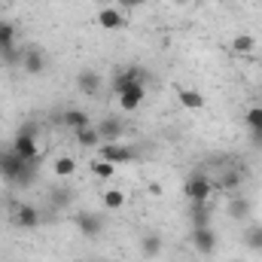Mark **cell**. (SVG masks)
<instances>
[{"label":"cell","instance_id":"1","mask_svg":"<svg viewBox=\"0 0 262 262\" xmlns=\"http://www.w3.org/2000/svg\"><path fill=\"white\" fill-rule=\"evenodd\" d=\"M34 171H37V162H25V159H18L12 149H9V152H0V174H3L9 183L28 186L31 177H34Z\"/></svg>","mask_w":262,"mask_h":262},{"label":"cell","instance_id":"2","mask_svg":"<svg viewBox=\"0 0 262 262\" xmlns=\"http://www.w3.org/2000/svg\"><path fill=\"white\" fill-rule=\"evenodd\" d=\"M73 226L79 229L82 238H98V235H104V229H107L104 213H95V210H79V213L73 216Z\"/></svg>","mask_w":262,"mask_h":262},{"label":"cell","instance_id":"3","mask_svg":"<svg viewBox=\"0 0 262 262\" xmlns=\"http://www.w3.org/2000/svg\"><path fill=\"white\" fill-rule=\"evenodd\" d=\"M146 79H149V73H146L143 67H137V64L122 67V70H116V76H113V92L122 95L131 85H146Z\"/></svg>","mask_w":262,"mask_h":262},{"label":"cell","instance_id":"4","mask_svg":"<svg viewBox=\"0 0 262 262\" xmlns=\"http://www.w3.org/2000/svg\"><path fill=\"white\" fill-rule=\"evenodd\" d=\"M12 152L25 162H40V146H37V134H28L25 128H18V134L12 137Z\"/></svg>","mask_w":262,"mask_h":262},{"label":"cell","instance_id":"5","mask_svg":"<svg viewBox=\"0 0 262 262\" xmlns=\"http://www.w3.org/2000/svg\"><path fill=\"white\" fill-rule=\"evenodd\" d=\"M98 149H101L98 159H104V162H110V165H125V162H134V159H137V149L119 143V140H116V143H101Z\"/></svg>","mask_w":262,"mask_h":262},{"label":"cell","instance_id":"6","mask_svg":"<svg viewBox=\"0 0 262 262\" xmlns=\"http://www.w3.org/2000/svg\"><path fill=\"white\" fill-rule=\"evenodd\" d=\"M183 192L189 201H207L210 192H213V180L207 177V174H192L189 180H186V186H183Z\"/></svg>","mask_w":262,"mask_h":262},{"label":"cell","instance_id":"7","mask_svg":"<svg viewBox=\"0 0 262 262\" xmlns=\"http://www.w3.org/2000/svg\"><path fill=\"white\" fill-rule=\"evenodd\" d=\"M192 247H195L198 253H204V256H213V250H216V235H213L210 226H192Z\"/></svg>","mask_w":262,"mask_h":262},{"label":"cell","instance_id":"8","mask_svg":"<svg viewBox=\"0 0 262 262\" xmlns=\"http://www.w3.org/2000/svg\"><path fill=\"white\" fill-rule=\"evenodd\" d=\"M12 223L18 229H37L40 226V210L34 204H15L12 207Z\"/></svg>","mask_w":262,"mask_h":262},{"label":"cell","instance_id":"9","mask_svg":"<svg viewBox=\"0 0 262 262\" xmlns=\"http://www.w3.org/2000/svg\"><path fill=\"white\" fill-rule=\"evenodd\" d=\"M101 85H104V76H101L98 70H79V73H76V89H79L82 95L95 98V95L101 92Z\"/></svg>","mask_w":262,"mask_h":262},{"label":"cell","instance_id":"10","mask_svg":"<svg viewBox=\"0 0 262 262\" xmlns=\"http://www.w3.org/2000/svg\"><path fill=\"white\" fill-rule=\"evenodd\" d=\"M95 128H98V134L104 137V143H116V140L125 134V122L116 119V116H107V119H101Z\"/></svg>","mask_w":262,"mask_h":262},{"label":"cell","instance_id":"11","mask_svg":"<svg viewBox=\"0 0 262 262\" xmlns=\"http://www.w3.org/2000/svg\"><path fill=\"white\" fill-rule=\"evenodd\" d=\"M177 101H180V107H186L189 113H201V110H204V95L195 92V89H189V85H177Z\"/></svg>","mask_w":262,"mask_h":262},{"label":"cell","instance_id":"12","mask_svg":"<svg viewBox=\"0 0 262 262\" xmlns=\"http://www.w3.org/2000/svg\"><path fill=\"white\" fill-rule=\"evenodd\" d=\"M244 122H247V131H250V143L256 149H262V107H250Z\"/></svg>","mask_w":262,"mask_h":262},{"label":"cell","instance_id":"13","mask_svg":"<svg viewBox=\"0 0 262 262\" xmlns=\"http://www.w3.org/2000/svg\"><path fill=\"white\" fill-rule=\"evenodd\" d=\"M162 250H165V241H162L159 232H146V235L140 238V253H143V259H156V256H162Z\"/></svg>","mask_w":262,"mask_h":262},{"label":"cell","instance_id":"14","mask_svg":"<svg viewBox=\"0 0 262 262\" xmlns=\"http://www.w3.org/2000/svg\"><path fill=\"white\" fill-rule=\"evenodd\" d=\"M119 98V107L122 110H137L140 104H143V98H146V85H131V89H125L122 95H116Z\"/></svg>","mask_w":262,"mask_h":262},{"label":"cell","instance_id":"15","mask_svg":"<svg viewBox=\"0 0 262 262\" xmlns=\"http://www.w3.org/2000/svg\"><path fill=\"white\" fill-rule=\"evenodd\" d=\"M21 67H25V73L40 76V73L46 70V55H43L40 49H28V52L21 55Z\"/></svg>","mask_w":262,"mask_h":262},{"label":"cell","instance_id":"16","mask_svg":"<svg viewBox=\"0 0 262 262\" xmlns=\"http://www.w3.org/2000/svg\"><path fill=\"white\" fill-rule=\"evenodd\" d=\"M98 25L104 28V31H119V28H125V15L119 12V9H98Z\"/></svg>","mask_w":262,"mask_h":262},{"label":"cell","instance_id":"17","mask_svg":"<svg viewBox=\"0 0 262 262\" xmlns=\"http://www.w3.org/2000/svg\"><path fill=\"white\" fill-rule=\"evenodd\" d=\"M235 55H241V58H247V55H253V49H256V37L253 34H247V31H241V34H235L232 37V46H229Z\"/></svg>","mask_w":262,"mask_h":262},{"label":"cell","instance_id":"18","mask_svg":"<svg viewBox=\"0 0 262 262\" xmlns=\"http://www.w3.org/2000/svg\"><path fill=\"white\" fill-rule=\"evenodd\" d=\"M61 125L70 131H79V128H89V116H85V110H76V107H67L64 113H61Z\"/></svg>","mask_w":262,"mask_h":262},{"label":"cell","instance_id":"19","mask_svg":"<svg viewBox=\"0 0 262 262\" xmlns=\"http://www.w3.org/2000/svg\"><path fill=\"white\" fill-rule=\"evenodd\" d=\"M73 137H76V143H79L82 149H98V146L104 143V137L98 134V128H95V125H89V128L73 131Z\"/></svg>","mask_w":262,"mask_h":262},{"label":"cell","instance_id":"20","mask_svg":"<svg viewBox=\"0 0 262 262\" xmlns=\"http://www.w3.org/2000/svg\"><path fill=\"white\" fill-rule=\"evenodd\" d=\"M52 171H55V177H58V180L73 177V174H76V159H73V156H58V159H55V165H52Z\"/></svg>","mask_w":262,"mask_h":262},{"label":"cell","instance_id":"21","mask_svg":"<svg viewBox=\"0 0 262 262\" xmlns=\"http://www.w3.org/2000/svg\"><path fill=\"white\" fill-rule=\"evenodd\" d=\"M189 220H192V226H210V207H207V201H192Z\"/></svg>","mask_w":262,"mask_h":262},{"label":"cell","instance_id":"22","mask_svg":"<svg viewBox=\"0 0 262 262\" xmlns=\"http://www.w3.org/2000/svg\"><path fill=\"white\" fill-rule=\"evenodd\" d=\"M101 201H104L107 210H122L125 207V192L122 189H104L101 192Z\"/></svg>","mask_w":262,"mask_h":262},{"label":"cell","instance_id":"23","mask_svg":"<svg viewBox=\"0 0 262 262\" xmlns=\"http://www.w3.org/2000/svg\"><path fill=\"white\" fill-rule=\"evenodd\" d=\"M241 177H244L241 171H226L213 186H216V189H223V192H232V189H238V186H241Z\"/></svg>","mask_w":262,"mask_h":262},{"label":"cell","instance_id":"24","mask_svg":"<svg viewBox=\"0 0 262 262\" xmlns=\"http://www.w3.org/2000/svg\"><path fill=\"white\" fill-rule=\"evenodd\" d=\"M250 210H253V207H250L247 198H232V201H229V216H232V220H247Z\"/></svg>","mask_w":262,"mask_h":262},{"label":"cell","instance_id":"25","mask_svg":"<svg viewBox=\"0 0 262 262\" xmlns=\"http://www.w3.org/2000/svg\"><path fill=\"white\" fill-rule=\"evenodd\" d=\"M244 244H247V247H253L256 253H262V226H259V223H253V226L244 232Z\"/></svg>","mask_w":262,"mask_h":262},{"label":"cell","instance_id":"26","mask_svg":"<svg viewBox=\"0 0 262 262\" xmlns=\"http://www.w3.org/2000/svg\"><path fill=\"white\" fill-rule=\"evenodd\" d=\"M49 201H52V207H67V204L73 201V192H70L67 186H55V189L49 192Z\"/></svg>","mask_w":262,"mask_h":262},{"label":"cell","instance_id":"27","mask_svg":"<svg viewBox=\"0 0 262 262\" xmlns=\"http://www.w3.org/2000/svg\"><path fill=\"white\" fill-rule=\"evenodd\" d=\"M92 174L101 177V180H110V177L116 174V165H110V162H104V159H95V162H92Z\"/></svg>","mask_w":262,"mask_h":262},{"label":"cell","instance_id":"28","mask_svg":"<svg viewBox=\"0 0 262 262\" xmlns=\"http://www.w3.org/2000/svg\"><path fill=\"white\" fill-rule=\"evenodd\" d=\"M15 46V25L12 21H0V49Z\"/></svg>","mask_w":262,"mask_h":262},{"label":"cell","instance_id":"29","mask_svg":"<svg viewBox=\"0 0 262 262\" xmlns=\"http://www.w3.org/2000/svg\"><path fill=\"white\" fill-rule=\"evenodd\" d=\"M21 49L18 46H9V49H0V61L3 64H9V67H15V64H21Z\"/></svg>","mask_w":262,"mask_h":262},{"label":"cell","instance_id":"30","mask_svg":"<svg viewBox=\"0 0 262 262\" xmlns=\"http://www.w3.org/2000/svg\"><path fill=\"white\" fill-rule=\"evenodd\" d=\"M119 3V9H137V6H143L146 0H116Z\"/></svg>","mask_w":262,"mask_h":262},{"label":"cell","instance_id":"31","mask_svg":"<svg viewBox=\"0 0 262 262\" xmlns=\"http://www.w3.org/2000/svg\"><path fill=\"white\" fill-rule=\"evenodd\" d=\"M89 262H107V259H89Z\"/></svg>","mask_w":262,"mask_h":262},{"label":"cell","instance_id":"32","mask_svg":"<svg viewBox=\"0 0 262 262\" xmlns=\"http://www.w3.org/2000/svg\"><path fill=\"white\" fill-rule=\"evenodd\" d=\"M259 101H262V89H259Z\"/></svg>","mask_w":262,"mask_h":262}]
</instances>
